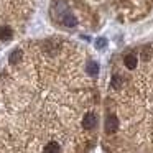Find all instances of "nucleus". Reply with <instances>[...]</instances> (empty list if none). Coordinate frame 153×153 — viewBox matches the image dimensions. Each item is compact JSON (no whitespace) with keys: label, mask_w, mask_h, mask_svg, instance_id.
Instances as JSON below:
<instances>
[{"label":"nucleus","mask_w":153,"mask_h":153,"mask_svg":"<svg viewBox=\"0 0 153 153\" xmlns=\"http://www.w3.org/2000/svg\"><path fill=\"white\" fill-rule=\"evenodd\" d=\"M120 86H122V79H120V76H117V74H115V76L112 77V87H114V89H119Z\"/></svg>","instance_id":"nucleus-10"},{"label":"nucleus","mask_w":153,"mask_h":153,"mask_svg":"<svg viewBox=\"0 0 153 153\" xmlns=\"http://www.w3.org/2000/svg\"><path fill=\"white\" fill-rule=\"evenodd\" d=\"M123 63H125V66L128 68V69H135L137 68V56L135 54H127Z\"/></svg>","instance_id":"nucleus-4"},{"label":"nucleus","mask_w":153,"mask_h":153,"mask_svg":"<svg viewBox=\"0 0 153 153\" xmlns=\"http://www.w3.org/2000/svg\"><path fill=\"white\" fill-rule=\"evenodd\" d=\"M86 71L91 76H97V74H99V64H97L96 61H89L87 66H86Z\"/></svg>","instance_id":"nucleus-3"},{"label":"nucleus","mask_w":153,"mask_h":153,"mask_svg":"<svg viewBox=\"0 0 153 153\" xmlns=\"http://www.w3.org/2000/svg\"><path fill=\"white\" fill-rule=\"evenodd\" d=\"M45 153H59V145L56 142H50L45 146Z\"/></svg>","instance_id":"nucleus-7"},{"label":"nucleus","mask_w":153,"mask_h":153,"mask_svg":"<svg viewBox=\"0 0 153 153\" xmlns=\"http://www.w3.org/2000/svg\"><path fill=\"white\" fill-rule=\"evenodd\" d=\"M142 56H143V59H148V58H150V50H143Z\"/></svg>","instance_id":"nucleus-11"},{"label":"nucleus","mask_w":153,"mask_h":153,"mask_svg":"<svg viewBox=\"0 0 153 153\" xmlns=\"http://www.w3.org/2000/svg\"><path fill=\"white\" fill-rule=\"evenodd\" d=\"M13 31L10 27H0V40H10Z\"/></svg>","instance_id":"nucleus-5"},{"label":"nucleus","mask_w":153,"mask_h":153,"mask_svg":"<svg viewBox=\"0 0 153 153\" xmlns=\"http://www.w3.org/2000/svg\"><path fill=\"white\" fill-rule=\"evenodd\" d=\"M105 46H107V40H105V38H97V40H96V48H97V50H104Z\"/></svg>","instance_id":"nucleus-9"},{"label":"nucleus","mask_w":153,"mask_h":153,"mask_svg":"<svg viewBox=\"0 0 153 153\" xmlns=\"http://www.w3.org/2000/svg\"><path fill=\"white\" fill-rule=\"evenodd\" d=\"M117 128H119V119L115 115H109L105 119V132L114 133V132H117Z\"/></svg>","instance_id":"nucleus-1"},{"label":"nucleus","mask_w":153,"mask_h":153,"mask_svg":"<svg viewBox=\"0 0 153 153\" xmlns=\"http://www.w3.org/2000/svg\"><path fill=\"white\" fill-rule=\"evenodd\" d=\"M22 56H23L22 50H15L13 53L10 54V58H8V59H10V63H12V64H17L18 61H22Z\"/></svg>","instance_id":"nucleus-8"},{"label":"nucleus","mask_w":153,"mask_h":153,"mask_svg":"<svg viewBox=\"0 0 153 153\" xmlns=\"http://www.w3.org/2000/svg\"><path fill=\"white\" fill-rule=\"evenodd\" d=\"M63 23L66 25V27H74V25L77 23V20H76V17H74V15L66 13V15H63Z\"/></svg>","instance_id":"nucleus-6"},{"label":"nucleus","mask_w":153,"mask_h":153,"mask_svg":"<svg viewBox=\"0 0 153 153\" xmlns=\"http://www.w3.org/2000/svg\"><path fill=\"white\" fill-rule=\"evenodd\" d=\"M97 125V117L92 112H87L82 119V127L84 128H94Z\"/></svg>","instance_id":"nucleus-2"}]
</instances>
